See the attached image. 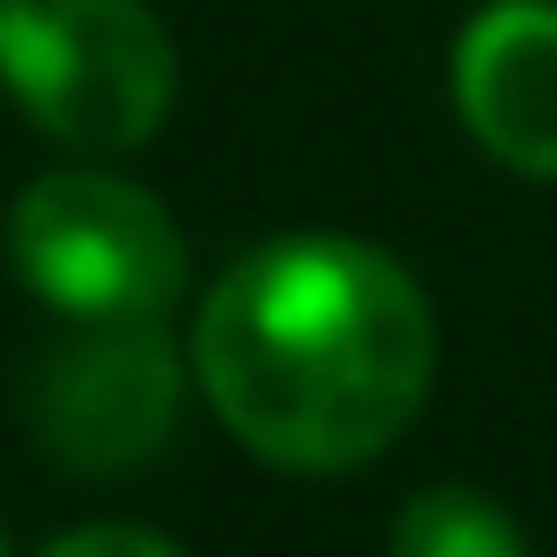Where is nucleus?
<instances>
[{"label": "nucleus", "mask_w": 557, "mask_h": 557, "mask_svg": "<svg viewBox=\"0 0 557 557\" xmlns=\"http://www.w3.org/2000/svg\"><path fill=\"white\" fill-rule=\"evenodd\" d=\"M392 557H531V540L479 487H418L392 522Z\"/></svg>", "instance_id": "6"}, {"label": "nucleus", "mask_w": 557, "mask_h": 557, "mask_svg": "<svg viewBox=\"0 0 557 557\" xmlns=\"http://www.w3.org/2000/svg\"><path fill=\"white\" fill-rule=\"evenodd\" d=\"M44 557H183L165 531H139V522H87V531H61Z\"/></svg>", "instance_id": "7"}, {"label": "nucleus", "mask_w": 557, "mask_h": 557, "mask_svg": "<svg viewBox=\"0 0 557 557\" xmlns=\"http://www.w3.org/2000/svg\"><path fill=\"white\" fill-rule=\"evenodd\" d=\"M453 104L513 174H557V0H487L453 44Z\"/></svg>", "instance_id": "5"}, {"label": "nucleus", "mask_w": 557, "mask_h": 557, "mask_svg": "<svg viewBox=\"0 0 557 557\" xmlns=\"http://www.w3.org/2000/svg\"><path fill=\"white\" fill-rule=\"evenodd\" d=\"M0 87L61 148H139L174 104V35L148 0H0Z\"/></svg>", "instance_id": "2"}, {"label": "nucleus", "mask_w": 557, "mask_h": 557, "mask_svg": "<svg viewBox=\"0 0 557 557\" xmlns=\"http://www.w3.org/2000/svg\"><path fill=\"white\" fill-rule=\"evenodd\" d=\"M9 261L70 322H148L183 287L174 218L122 174H35L9 209Z\"/></svg>", "instance_id": "3"}, {"label": "nucleus", "mask_w": 557, "mask_h": 557, "mask_svg": "<svg viewBox=\"0 0 557 557\" xmlns=\"http://www.w3.org/2000/svg\"><path fill=\"white\" fill-rule=\"evenodd\" d=\"M0 557H9V540H0Z\"/></svg>", "instance_id": "8"}, {"label": "nucleus", "mask_w": 557, "mask_h": 557, "mask_svg": "<svg viewBox=\"0 0 557 557\" xmlns=\"http://www.w3.org/2000/svg\"><path fill=\"white\" fill-rule=\"evenodd\" d=\"M191 383L244 453L278 470H357L418 418L435 383V313L392 252L357 235H287L209 287Z\"/></svg>", "instance_id": "1"}, {"label": "nucleus", "mask_w": 557, "mask_h": 557, "mask_svg": "<svg viewBox=\"0 0 557 557\" xmlns=\"http://www.w3.org/2000/svg\"><path fill=\"white\" fill-rule=\"evenodd\" d=\"M174 409H183V357L148 322H87L52 339L26 374V435L70 479L148 461L174 435Z\"/></svg>", "instance_id": "4"}]
</instances>
